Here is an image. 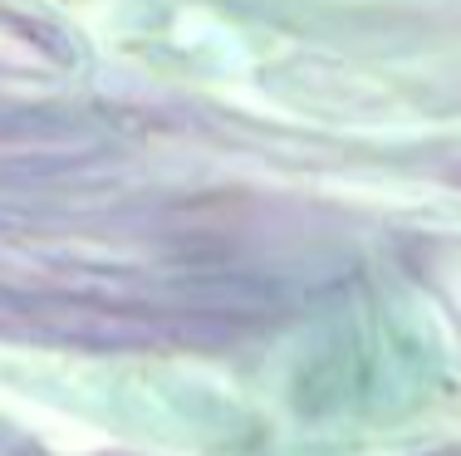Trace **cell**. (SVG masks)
Segmentation results:
<instances>
[{
    "instance_id": "cell-1",
    "label": "cell",
    "mask_w": 461,
    "mask_h": 456,
    "mask_svg": "<svg viewBox=\"0 0 461 456\" xmlns=\"http://www.w3.org/2000/svg\"><path fill=\"white\" fill-rule=\"evenodd\" d=\"M0 456H50V452L30 447V442H20V437H0Z\"/></svg>"
},
{
    "instance_id": "cell-2",
    "label": "cell",
    "mask_w": 461,
    "mask_h": 456,
    "mask_svg": "<svg viewBox=\"0 0 461 456\" xmlns=\"http://www.w3.org/2000/svg\"><path fill=\"white\" fill-rule=\"evenodd\" d=\"M427 456H461V442L456 447H442V452H427Z\"/></svg>"
}]
</instances>
